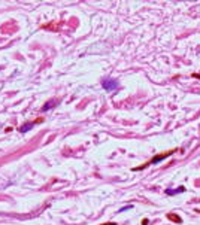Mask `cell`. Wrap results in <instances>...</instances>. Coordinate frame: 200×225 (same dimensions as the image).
Returning a JSON list of instances; mask_svg holds the SVG:
<instances>
[{"label":"cell","mask_w":200,"mask_h":225,"mask_svg":"<svg viewBox=\"0 0 200 225\" xmlns=\"http://www.w3.org/2000/svg\"><path fill=\"white\" fill-rule=\"evenodd\" d=\"M58 103V100H54V101H48L46 104H45V107H43V110H48V109H51V107H54V104H57Z\"/></svg>","instance_id":"obj_6"},{"label":"cell","mask_w":200,"mask_h":225,"mask_svg":"<svg viewBox=\"0 0 200 225\" xmlns=\"http://www.w3.org/2000/svg\"><path fill=\"white\" fill-rule=\"evenodd\" d=\"M179 192H185V186H179L176 191H169V189L166 191V194H169V195H170V194H172V195H175V194H179Z\"/></svg>","instance_id":"obj_3"},{"label":"cell","mask_w":200,"mask_h":225,"mask_svg":"<svg viewBox=\"0 0 200 225\" xmlns=\"http://www.w3.org/2000/svg\"><path fill=\"white\" fill-rule=\"evenodd\" d=\"M102 87H103L105 91L112 93V91H116V89H118V82L115 79H112V78H105L102 81Z\"/></svg>","instance_id":"obj_2"},{"label":"cell","mask_w":200,"mask_h":225,"mask_svg":"<svg viewBox=\"0 0 200 225\" xmlns=\"http://www.w3.org/2000/svg\"><path fill=\"white\" fill-rule=\"evenodd\" d=\"M36 122H38V121H36ZM36 122H30V124H26V125H23V127L20 128V131H21V133H26L27 130H30V128H32V127H33Z\"/></svg>","instance_id":"obj_4"},{"label":"cell","mask_w":200,"mask_h":225,"mask_svg":"<svg viewBox=\"0 0 200 225\" xmlns=\"http://www.w3.org/2000/svg\"><path fill=\"white\" fill-rule=\"evenodd\" d=\"M102 225H116V224H114V222H106V224H102Z\"/></svg>","instance_id":"obj_7"},{"label":"cell","mask_w":200,"mask_h":225,"mask_svg":"<svg viewBox=\"0 0 200 225\" xmlns=\"http://www.w3.org/2000/svg\"><path fill=\"white\" fill-rule=\"evenodd\" d=\"M167 218H169L170 221H175V222H178V224L181 222V218H179V216H176V215H173V213H167Z\"/></svg>","instance_id":"obj_5"},{"label":"cell","mask_w":200,"mask_h":225,"mask_svg":"<svg viewBox=\"0 0 200 225\" xmlns=\"http://www.w3.org/2000/svg\"><path fill=\"white\" fill-rule=\"evenodd\" d=\"M178 151V149H172V151H167V152H163L161 155H155L154 158L149 161V163H146V164H143V166H140V167H135L133 169V171H136V170H142V169H145L146 166H149V164H157V163H160V161H163L164 158H167V156H170L172 154H175Z\"/></svg>","instance_id":"obj_1"}]
</instances>
